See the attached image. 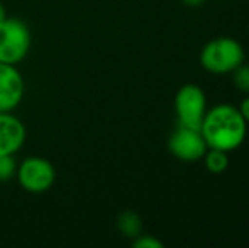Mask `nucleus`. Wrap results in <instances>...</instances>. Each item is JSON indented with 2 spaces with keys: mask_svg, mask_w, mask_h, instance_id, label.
<instances>
[{
  "mask_svg": "<svg viewBox=\"0 0 249 248\" xmlns=\"http://www.w3.org/2000/svg\"><path fill=\"white\" fill-rule=\"evenodd\" d=\"M200 133L209 148H217L229 153L244 143L248 123L241 116L237 107L231 104H219L212 109H207L200 126Z\"/></svg>",
  "mask_w": 249,
  "mask_h": 248,
  "instance_id": "f257e3e1",
  "label": "nucleus"
},
{
  "mask_svg": "<svg viewBox=\"0 0 249 248\" xmlns=\"http://www.w3.org/2000/svg\"><path fill=\"white\" fill-rule=\"evenodd\" d=\"M244 63L243 44L234 38H215L210 39L200 51V65L213 75L232 73Z\"/></svg>",
  "mask_w": 249,
  "mask_h": 248,
  "instance_id": "f03ea898",
  "label": "nucleus"
},
{
  "mask_svg": "<svg viewBox=\"0 0 249 248\" xmlns=\"http://www.w3.org/2000/svg\"><path fill=\"white\" fill-rule=\"evenodd\" d=\"M31 43V29L22 19L7 16L0 22V63L19 65L29 55Z\"/></svg>",
  "mask_w": 249,
  "mask_h": 248,
  "instance_id": "7ed1b4c3",
  "label": "nucleus"
},
{
  "mask_svg": "<svg viewBox=\"0 0 249 248\" xmlns=\"http://www.w3.org/2000/svg\"><path fill=\"white\" fill-rule=\"evenodd\" d=\"M175 113L180 126L200 129L207 113L205 92L195 83H185L175 95Z\"/></svg>",
  "mask_w": 249,
  "mask_h": 248,
  "instance_id": "20e7f679",
  "label": "nucleus"
},
{
  "mask_svg": "<svg viewBox=\"0 0 249 248\" xmlns=\"http://www.w3.org/2000/svg\"><path fill=\"white\" fill-rule=\"evenodd\" d=\"M16 177L24 191L31 194H43L54 184L56 170L50 160L43 156H29L17 165Z\"/></svg>",
  "mask_w": 249,
  "mask_h": 248,
  "instance_id": "39448f33",
  "label": "nucleus"
},
{
  "mask_svg": "<svg viewBox=\"0 0 249 248\" xmlns=\"http://www.w3.org/2000/svg\"><path fill=\"white\" fill-rule=\"evenodd\" d=\"M168 150L181 162H198L209 150L200 129L178 124L168 138Z\"/></svg>",
  "mask_w": 249,
  "mask_h": 248,
  "instance_id": "423d86ee",
  "label": "nucleus"
},
{
  "mask_svg": "<svg viewBox=\"0 0 249 248\" xmlns=\"http://www.w3.org/2000/svg\"><path fill=\"white\" fill-rule=\"evenodd\" d=\"M24 97V78L17 65L0 63V113H12Z\"/></svg>",
  "mask_w": 249,
  "mask_h": 248,
  "instance_id": "0eeeda50",
  "label": "nucleus"
},
{
  "mask_svg": "<svg viewBox=\"0 0 249 248\" xmlns=\"http://www.w3.org/2000/svg\"><path fill=\"white\" fill-rule=\"evenodd\" d=\"M26 141V126L12 113H0V155H16Z\"/></svg>",
  "mask_w": 249,
  "mask_h": 248,
  "instance_id": "6e6552de",
  "label": "nucleus"
},
{
  "mask_svg": "<svg viewBox=\"0 0 249 248\" xmlns=\"http://www.w3.org/2000/svg\"><path fill=\"white\" fill-rule=\"evenodd\" d=\"M117 229L125 238L134 240L138 235L142 233V219L138 212L134 211H124L117 218Z\"/></svg>",
  "mask_w": 249,
  "mask_h": 248,
  "instance_id": "1a4fd4ad",
  "label": "nucleus"
},
{
  "mask_svg": "<svg viewBox=\"0 0 249 248\" xmlns=\"http://www.w3.org/2000/svg\"><path fill=\"white\" fill-rule=\"evenodd\" d=\"M203 163H205V169L209 170L210 173H224L229 167V155L227 152H222V150L217 148H209L203 155Z\"/></svg>",
  "mask_w": 249,
  "mask_h": 248,
  "instance_id": "9d476101",
  "label": "nucleus"
},
{
  "mask_svg": "<svg viewBox=\"0 0 249 248\" xmlns=\"http://www.w3.org/2000/svg\"><path fill=\"white\" fill-rule=\"evenodd\" d=\"M17 163L14 155H0V182H9L16 177Z\"/></svg>",
  "mask_w": 249,
  "mask_h": 248,
  "instance_id": "9b49d317",
  "label": "nucleus"
},
{
  "mask_svg": "<svg viewBox=\"0 0 249 248\" xmlns=\"http://www.w3.org/2000/svg\"><path fill=\"white\" fill-rule=\"evenodd\" d=\"M232 82L237 90L244 94H249V65L241 63L236 70L232 72Z\"/></svg>",
  "mask_w": 249,
  "mask_h": 248,
  "instance_id": "f8f14e48",
  "label": "nucleus"
},
{
  "mask_svg": "<svg viewBox=\"0 0 249 248\" xmlns=\"http://www.w3.org/2000/svg\"><path fill=\"white\" fill-rule=\"evenodd\" d=\"M132 247L134 248H163V242L153 235H138L132 240Z\"/></svg>",
  "mask_w": 249,
  "mask_h": 248,
  "instance_id": "ddd939ff",
  "label": "nucleus"
},
{
  "mask_svg": "<svg viewBox=\"0 0 249 248\" xmlns=\"http://www.w3.org/2000/svg\"><path fill=\"white\" fill-rule=\"evenodd\" d=\"M239 113H241V116L244 117V121L246 123H249V95L246 97V99H243V102L239 104Z\"/></svg>",
  "mask_w": 249,
  "mask_h": 248,
  "instance_id": "4468645a",
  "label": "nucleus"
},
{
  "mask_svg": "<svg viewBox=\"0 0 249 248\" xmlns=\"http://www.w3.org/2000/svg\"><path fill=\"white\" fill-rule=\"evenodd\" d=\"M180 2L183 3L185 7H190V9H198V7H202L207 0H180Z\"/></svg>",
  "mask_w": 249,
  "mask_h": 248,
  "instance_id": "2eb2a0df",
  "label": "nucleus"
},
{
  "mask_svg": "<svg viewBox=\"0 0 249 248\" xmlns=\"http://www.w3.org/2000/svg\"><path fill=\"white\" fill-rule=\"evenodd\" d=\"M5 17H7V10H5V7H3V3L0 2V22H2Z\"/></svg>",
  "mask_w": 249,
  "mask_h": 248,
  "instance_id": "dca6fc26",
  "label": "nucleus"
}]
</instances>
